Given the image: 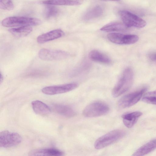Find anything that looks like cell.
Listing matches in <instances>:
<instances>
[{
  "mask_svg": "<svg viewBox=\"0 0 156 156\" xmlns=\"http://www.w3.org/2000/svg\"><path fill=\"white\" fill-rule=\"evenodd\" d=\"M133 80V73L130 68L126 69L113 88L112 95L117 98L127 91L130 88Z\"/></svg>",
  "mask_w": 156,
  "mask_h": 156,
  "instance_id": "1",
  "label": "cell"
},
{
  "mask_svg": "<svg viewBox=\"0 0 156 156\" xmlns=\"http://www.w3.org/2000/svg\"><path fill=\"white\" fill-rule=\"evenodd\" d=\"M41 21L38 19L23 16H10L4 19L2 22L5 27L35 26L40 25Z\"/></svg>",
  "mask_w": 156,
  "mask_h": 156,
  "instance_id": "2",
  "label": "cell"
},
{
  "mask_svg": "<svg viewBox=\"0 0 156 156\" xmlns=\"http://www.w3.org/2000/svg\"><path fill=\"white\" fill-rule=\"evenodd\" d=\"M125 132L121 129L112 131L99 138L95 142L94 147L100 149L117 141L125 135Z\"/></svg>",
  "mask_w": 156,
  "mask_h": 156,
  "instance_id": "3",
  "label": "cell"
},
{
  "mask_svg": "<svg viewBox=\"0 0 156 156\" xmlns=\"http://www.w3.org/2000/svg\"><path fill=\"white\" fill-rule=\"evenodd\" d=\"M109 110V108L106 104L97 101L87 105L83 110V114L86 117H96L106 114Z\"/></svg>",
  "mask_w": 156,
  "mask_h": 156,
  "instance_id": "4",
  "label": "cell"
},
{
  "mask_svg": "<svg viewBox=\"0 0 156 156\" xmlns=\"http://www.w3.org/2000/svg\"><path fill=\"white\" fill-rule=\"evenodd\" d=\"M119 14L123 23L127 27L142 28L146 25L144 20L129 11L120 10Z\"/></svg>",
  "mask_w": 156,
  "mask_h": 156,
  "instance_id": "5",
  "label": "cell"
},
{
  "mask_svg": "<svg viewBox=\"0 0 156 156\" xmlns=\"http://www.w3.org/2000/svg\"><path fill=\"white\" fill-rule=\"evenodd\" d=\"M22 138L16 133L3 131L0 133V146L3 148H8L16 146L20 143Z\"/></svg>",
  "mask_w": 156,
  "mask_h": 156,
  "instance_id": "6",
  "label": "cell"
},
{
  "mask_svg": "<svg viewBox=\"0 0 156 156\" xmlns=\"http://www.w3.org/2000/svg\"><path fill=\"white\" fill-rule=\"evenodd\" d=\"M146 90V88H143L124 96L119 101L118 106L120 108H123L135 105L140 99Z\"/></svg>",
  "mask_w": 156,
  "mask_h": 156,
  "instance_id": "7",
  "label": "cell"
},
{
  "mask_svg": "<svg viewBox=\"0 0 156 156\" xmlns=\"http://www.w3.org/2000/svg\"><path fill=\"white\" fill-rule=\"evenodd\" d=\"M69 55L68 53L61 50L41 49L38 52L39 57L45 61L58 60L65 59Z\"/></svg>",
  "mask_w": 156,
  "mask_h": 156,
  "instance_id": "8",
  "label": "cell"
},
{
  "mask_svg": "<svg viewBox=\"0 0 156 156\" xmlns=\"http://www.w3.org/2000/svg\"><path fill=\"white\" fill-rule=\"evenodd\" d=\"M111 42L118 44H131L137 42L139 37L134 34H124L117 33H112L107 35Z\"/></svg>",
  "mask_w": 156,
  "mask_h": 156,
  "instance_id": "9",
  "label": "cell"
},
{
  "mask_svg": "<svg viewBox=\"0 0 156 156\" xmlns=\"http://www.w3.org/2000/svg\"><path fill=\"white\" fill-rule=\"evenodd\" d=\"M78 84L75 83H71L59 85L46 87L42 89L44 94L52 95L66 93L76 88Z\"/></svg>",
  "mask_w": 156,
  "mask_h": 156,
  "instance_id": "10",
  "label": "cell"
},
{
  "mask_svg": "<svg viewBox=\"0 0 156 156\" xmlns=\"http://www.w3.org/2000/svg\"><path fill=\"white\" fill-rule=\"evenodd\" d=\"M64 35V33L61 29H55L40 35L37 41L38 43L42 44L60 38Z\"/></svg>",
  "mask_w": 156,
  "mask_h": 156,
  "instance_id": "11",
  "label": "cell"
},
{
  "mask_svg": "<svg viewBox=\"0 0 156 156\" xmlns=\"http://www.w3.org/2000/svg\"><path fill=\"white\" fill-rule=\"evenodd\" d=\"M64 153L61 150L55 148H48L34 150L29 153L30 156H54L63 155Z\"/></svg>",
  "mask_w": 156,
  "mask_h": 156,
  "instance_id": "12",
  "label": "cell"
},
{
  "mask_svg": "<svg viewBox=\"0 0 156 156\" xmlns=\"http://www.w3.org/2000/svg\"><path fill=\"white\" fill-rule=\"evenodd\" d=\"M142 114V112L136 111L127 113L122 116L123 122L128 128L132 127L137 121L139 118Z\"/></svg>",
  "mask_w": 156,
  "mask_h": 156,
  "instance_id": "13",
  "label": "cell"
},
{
  "mask_svg": "<svg viewBox=\"0 0 156 156\" xmlns=\"http://www.w3.org/2000/svg\"><path fill=\"white\" fill-rule=\"evenodd\" d=\"M52 107L58 114L66 117H72L76 114L74 111L67 105L55 104L53 105Z\"/></svg>",
  "mask_w": 156,
  "mask_h": 156,
  "instance_id": "14",
  "label": "cell"
},
{
  "mask_svg": "<svg viewBox=\"0 0 156 156\" xmlns=\"http://www.w3.org/2000/svg\"><path fill=\"white\" fill-rule=\"evenodd\" d=\"M31 105L34 111L37 114L45 115L51 112V109L49 106L41 101H34Z\"/></svg>",
  "mask_w": 156,
  "mask_h": 156,
  "instance_id": "15",
  "label": "cell"
},
{
  "mask_svg": "<svg viewBox=\"0 0 156 156\" xmlns=\"http://www.w3.org/2000/svg\"><path fill=\"white\" fill-rule=\"evenodd\" d=\"M89 57L91 60L95 62L107 64L111 62V59L108 56L96 50L90 52Z\"/></svg>",
  "mask_w": 156,
  "mask_h": 156,
  "instance_id": "16",
  "label": "cell"
},
{
  "mask_svg": "<svg viewBox=\"0 0 156 156\" xmlns=\"http://www.w3.org/2000/svg\"><path fill=\"white\" fill-rule=\"evenodd\" d=\"M156 149V140L151 141L138 148L132 155L133 156L144 155Z\"/></svg>",
  "mask_w": 156,
  "mask_h": 156,
  "instance_id": "17",
  "label": "cell"
},
{
  "mask_svg": "<svg viewBox=\"0 0 156 156\" xmlns=\"http://www.w3.org/2000/svg\"><path fill=\"white\" fill-rule=\"evenodd\" d=\"M84 0H45L43 4L49 5H76L83 3Z\"/></svg>",
  "mask_w": 156,
  "mask_h": 156,
  "instance_id": "18",
  "label": "cell"
},
{
  "mask_svg": "<svg viewBox=\"0 0 156 156\" xmlns=\"http://www.w3.org/2000/svg\"><path fill=\"white\" fill-rule=\"evenodd\" d=\"M32 30L30 26H23L12 28L9 30V32L16 38L24 37L28 35Z\"/></svg>",
  "mask_w": 156,
  "mask_h": 156,
  "instance_id": "19",
  "label": "cell"
},
{
  "mask_svg": "<svg viewBox=\"0 0 156 156\" xmlns=\"http://www.w3.org/2000/svg\"><path fill=\"white\" fill-rule=\"evenodd\" d=\"M127 27L123 23L119 22H113L103 26L100 30L105 32H114L123 31Z\"/></svg>",
  "mask_w": 156,
  "mask_h": 156,
  "instance_id": "20",
  "label": "cell"
},
{
  "mask_svg": "<svg viewBox=\"0 0 156 156\" xmlns=\"http://www.w3.org/2000/svg\"><path fill=\"white\" fill-rule=\"evenodd\" d=\"M103 13V10L100 6H97L87 12L84 17L85 20H89L101 16Z\"/></svg>",
  "mask_w": 156,
  "mask_h": 156,
  "instance_id": "21",
  "label": "cell"
},
{
  "mask_svg": "<svg viewBox=\"0 0 156 156\" xmlns=\"http://www.w3.org/2000/svg\"><path fill=\"white\" fill-rule=\"evenodd\" d=\"M142 101L148 104L156 105V90L147 93L142 98Z\"/></svg>",
  "mask_w": 156,
  "mask_h": 156,
  "instance_id": "22",
  "label": "cell"
},
{
  "mask_svg": "<svg viewBox=\"0 0 156 156\" xmlns=\"http://www.w3.org/2000/svg\"><path fill=\"white\" fill-rule=\"evenodd\" d=\"M58 12L57 8L53 6H48L46 8L44 15L47 18H50L56 16Z\"/></svg>",
  "mask_w": 156,
  "mask_h": 156,
  "instance_id": "23",
  "label": "cell"
},
{
  "mask_svg": "<svg viewBox=\"0 0 156 156\" xmlns=\"http://www.w3.org/2000/svg\"><path fill=\"white\" fill-rule=\"evenodd\" d=\"M0 8L6 10L13 9L14 6L12 0H0Z\"/></svg>",
  "mask_w": 156,
  "mask_h": 156,
  "instance_id": "24",
  "label": "cell"
},
{
  "mask_svg": "<svg viewBox=\"0 0 156 156\" xmlns=\"http://www.w3.org/2000/svg\"><path fill=\"white\" fill-rule=\"evenodd\" d=\"M149 59L151 61L156 62V52H153L149 55Z\"/></svg>",
  "mask_w": 156,
  "mask_h": 156,
  "instance_id": "25",
  "label": "cell"
},
{
  "mask_svg": "<svg viewBox=\"0 0 156 156\" xmlns=\"http://www.w3.org/2000/svg\"><path fill=\"white\" fill-rule=\"evenodd\" d=\"M101 1H105V2H107V1H118L120 0H99Z\"/></svg>",
  "mask_w": 156,
  "mask_h": 156,
  "instance_id": "26",
  "label": "cell"
},
{
  "mask_svg": "<svg viewBox=\"0 0 156 156\" xmlns=\"http://www.w3.org/2000/svg\"><path fill=\"white\" fill-rule=\"evenodd\" d=\"M3 79V77L2 76V74L1 73H0V83H1Z\"/></svg>",
  "mask_w": 156,
  "mask_h": 156,
  "instance_id": "27",
  "label": "cell"
}]
</instances>
